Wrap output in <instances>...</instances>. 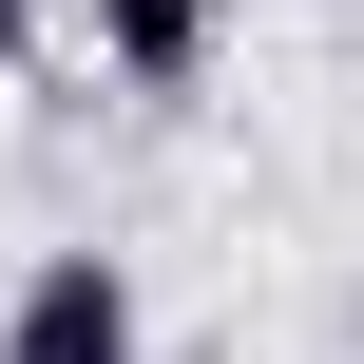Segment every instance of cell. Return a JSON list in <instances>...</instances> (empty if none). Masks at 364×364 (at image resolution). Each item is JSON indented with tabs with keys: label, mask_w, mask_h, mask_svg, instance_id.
<instances>
[{
	"label": "cell",
	"mask_w": 364,
	"mask_h": 364,
	"mask_svg": "<svg viewBox=\"0 0 364 364\" xmlns=\"http://www.w3.org/2000/svg\"><path fill=\"white\" fill-rule=\"evenodd\" d=\"M0 364H134V269L115 250H38L19 307H0Z\"/></svg>",
	"instance_id": "6da1fadb"
},
{
	"label": "cell",
	"mask_w": 364,
	"mask_h": 364,
	"mask_svg": "<svg viewBox=\"0 0 364 364\" xmlns=\"http://www.w3.org/2000/svg\"><path fill=\"white\" fill-rule=\"evenodd\" d=\"M0 58H38V0H0Z\"/></svg>",
	"instance_id": "3957f363"
},
{
	"label": "cell",
	"mask_w": 364,
	"mask_h": 364,
	"mask_svg": "<svg viewBox=\"0 0 364 364\" xmlns=\"http://www.w3.org/2000/svg\"><path fill=\"white\" fill-rule=\"evenodd\" d=\"M96 58H115V96H192L211 0H96Z\"/></svg>",
	"instance_id": "7a4b0ae2"
}]
</instances>
